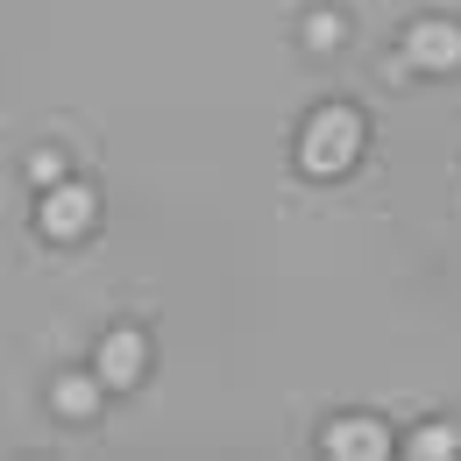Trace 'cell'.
Segmentation results:
<instances>
[{
    "mask_svg": "<svg viewBox=\"0 0 461 461\" xmlns=\"http://www.w3.org/2000/svg\"><path fill=\"white\" fill-rule=\"evenodd\" d=\"M298 157H305L312 177H341L362 157V121H355V107H320L312 128H305V142H298Z\"/></svg>",
    "mask_w": 461,
    "mask_h": 461,
    "instance_id": "obj_1",
    "label": "cell"
},
{
    "mask_svg": "<svg viewBox=\"0 0 461 461\" xmlns=\"http://www.w3.org/2000/svg\"><path fill=\"white\" fill-rule=\"evenodd\" d=\"M93 213H100V199L86 185H43V234L50 241H78L93 228Z\"/></svg>",
    "mask_w": 461,
    "mask_h": 461,
    "instance_id": "obj_2",
    "label": "cell"
},
{
    "mask_svg": "<svg viewBox=\"0 0 461 461\" xmlns=\"http://www.w3.org/2000/svg\"><path fill=\"white\" fill-rule=\"evenodd\" d=\"M404 58L419 64V71H455L461 64V29L455 22H419V29L404 36Z\"/></svg>",
    "mask_w": 461,
    "mask_h": 461,
    "instance_id": "obj_3",
    "label": "cell"
},
{
    "mask_svg": "<svg viewBox=\"0 0 461 461\" xmlns=\"http://www.w3.org/2000/svg\"><path fill=\"white\" fill-rule=\"evenodd\" d=\"M142 362H149L142 334H135V327H114V334L100 341V384H107V391H128V384L142 376Z\"/></svg>",
    "mask_w": 461,
    "mask_h": 461,
    "instance_id": "obj_4",
    "label": "cell"
},
{
    "mask_svg": "<svg viewBox=\"0 0 461 461\" xmlns=\"http://www.w3.org/2000/svg\"><path fill=\"white\" fill-rule=\"evenodd\" d=\"M327 455L376 461V455H391V433H384L376 419H334V426H327Z\"/></svg>",
    "mask_w": 461,
    "mask_h": 461,
    "instance_id": "obj_5",
    "label": "cell"
},
{
    "mask_svg": "<svg viewBox=\"0 0 461 461\" xmlns=\"http://www.w3.org/2000/svg\"><path fill=\"white\" fill-rule=\"evenodd\" d=\"M100 391H107L100 376H58V391H50V398H58V411H71V419H86V411L100 404Z\"/></svg>",
    "mask_w": 461,
    "mask_h": 461,
    "instance_id": "obj_6",
    "label": "cell"
},
{
    "mask_svg": "<svg viewBox=\"0 0 461 461\" xmlns=\"http://www.w3.org/2000/svg\"><path fill=\"white\" fill-rule=\"evenodd\" d=\"M404 455H419V461H447V455H461V433H455V426H419V433L404 440Z\"/></svg>",
    "mask_w": 461,
    "mask_h": 461,
    "instance_id": "obj_7",
    "label": "cell"
},
{
    "mask_svg": "<svg viewBox=\"0 0 461 461\" xmlns=\"http://www.w3.org/2000/svg\"><path fill=\"white\" fill-rule=\"evenodd\" d=\"M29 177H36V185H64V164H58V157H50V149H43V157L29 164Z\"/></svg>",
    "mask_w": 461,
    "mask_h": 461,
    "instance_id": "obj_8",
    "label": "cell"
},
{
    "mask_svg": "<svg viewBox=\"0 0 461 461\" xmlns=\"http://www.w3.org/2000/svg\"><path fill=\"white\" fill-rule=\"evenodd\" d=\"M305 36H312V43H334V36H341V22H334V14H312V22H305Z\"/></svg>",
    "mask_w": 461,
    "mask_h": 461,
    "instance_id": "obj_9",
    "label": "cell"
}]
</instances>
